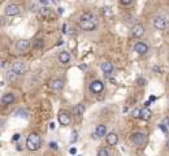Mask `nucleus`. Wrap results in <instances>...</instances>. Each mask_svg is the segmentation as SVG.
I'll use <instances>...</instances> for the list:
<instances>
[{"instance_id":"f257e3e1","label":"nucleus","mask_w":169,"mask_h":156,"mask_svg":"<svg viewBox=\"0 0 169 156\" xmlns=\"http://www.w3.org/2000/svg\"><path fill=\"white\" fill-rule=\"evenodd\" d=\"M78 24H80V28L82 30H85V31H91V30H94L98 26V17L95 16L94 13L87 12V13L81 16Z\"/></svg>"},{"instance_id":"f03ea898","label":"nucleus","mask_w":169,"mask_h":156,"mask_svg":"<svg viewBox=\"0 0 169 156\" xmlns=\"http://www.w3.org/2000/svg\"><path fill=\"white\" fill-rule=\"evenodd\" d=\"M41 145H42L41 135H39L38 133H30L28 139H26V147H28V150L38 151L39 148H41Z\"/></svg>"},{"instance_id":"7ed1b4c3","label":"nucleus","mask_w":169,"mask_h":156,"mask_svg":"<svg viewBox=\"0 0 169 156\" xmlns=\"http://www.w3.org/2000/svg\"><path fill=\"white\" fill-rule=\"evenodd\" d=\"M132 142L134 143L135 146H138V147H141V146H143L145 145V142H146V135L143 133H134L133 135H132Z\"/></svg>"},{"instance_id":"20e7f679","label":"nucleus","mask_w":169,"mask_h":156,"mask_svg":"<svg viewBox=\"0 0 169 156\" xmlns=\"http://www.w3.org/2000/svg\"><path fill=\"white\" fill-rule=\"evenodd\" d=\"M20 7L17 5V4H9V5L5 7V9H4V15L5 16H17L20 15Z\"/></svg>"},{"instance_id":"39448f33","label":"nucleus","mask_w":169,"mask_h":156,"mask_svg":"<svg viewBox=\"0 0 169 156\" xmlns=\"http://www.w3.org/2000/svg\"><path fill=\"white\" fill-rule=\"evenodd\" d=\"M103 90H104V83H103L102 81L96 80V81H93V82L90 83V91H91V93H94V94H100Z\"/></svg>"},{"instance_id":"423d86ee","label":"nucleus","mask_w":169,"mask_h":156,"mask_svg":"<svg viewBox=\"0 0 169 156\" xmlns=\"http://www.w3.org/2000/svg\"><path fill=\"white\" fill-rule=\"evenodd\" d=\"M29 47H30V41H28V39H21V41H18L16 43V50L18 52L28 51Z\"/></svg>"},{"instance_id":"0eeeda50","label":"nucleus","mask_w":169,"mask_h":156,"mask_svg":"<svg viewBox=\"0 0 169 156\" xmlns=\"http://www.w3.org/2000/svg\"><path fill=\"white\" fill-rule=\"evenodd\" d=\"M134 51H135L138 55H145V54L148 52V46L143 42H138L137 44L134 46Z\"/></svg>"},{"instance_id":"6e6552de","label":"nucleus","mask_w":169,"mask_h":156,"mask_svg":"<svg viewBox=\"0 0 169 156\" xmlns=\"http://www.w3.org/2000/svg\"><path fill=\"white\" fill-rule=\"evenodd\" d=\"M152 22H154L155 28L159 29V30H164V29L167 28V21H165V18H163V17H160V16L155 17Z\"/></svg>"},{"instance_id":"1a4fd4ad","label":"nucleus","mask_w":169,"mask_h":156,"mask_svg":"<svg viewBox=\"0 0 169 156\" xmlns=\"http://www.w3.org/2000/svg\"><path fill=\"white\" fill-rule=\"evenodd\" d=\"M132 34L135 38H141L143 34H145V28H143V25L135 24V25L133 26V29H132Z\"/></svg>"},{"instance_id":"9d476101","label":"nucleus","mask_w":169,"mask_h":156,"mask_svg":"<svg viewBox=\"0 0 169 156\" xmlns=\"http://www.w3.org/2000/svg\"><path fill=\"white\" fill-rule=\"evenodd\" d=\"M50 87L54 90V91H60L63 87H64V81L60 80V78H55V80L51 81L50 83Z\"/></svg>"},{"instance_id":"9b49d317","label":"nucleus","mask_w":169,"mask_h":156,"mask_svg":"<svg viewBox=\"0 0 169 156\" xmlns=\"http://www.w3.org/2000/svg\"><path fill=\"white\" fill-rule=\"evenodd\" d=\"M70 117H69V115L67 113V112H60L59 113V122L60 125H63V126H68L69 124H70Z\"/></svg>"},{"instance_id":"f8f14e48","label":"nucleus","mask_w":169,"mask_h":156,"mask_svg":"<svg viewBox=\"0 0 169 156\" xmlns=\"http://www.w3.org/2000/svg\"><path fill=\"white\" fill-rule=\"evenodd\" d=\"M11 69L15 73H17V74H22V73L25 72V64L22 61H16L15 64L12 65Z\"/></svg>"},{"instance_id":"ddd939ff","label":"nucleus","mask_w":169,"mask_h":156,"mask_svg":"<svg viewBox=\"0 0 169 156\" xmlns=\"http://www.w3.org/2000/svg\"><path fill=\"white\" fill-rule=\"evenodd\" d=\"M95 135H96L98 138L106 137V135H107V126H106V125H103V124L98 125L96 129H95ZM95 135H94V137H95Z\"/></svg>"},{"instance_id":"4468645a","label":"nucleus","mask_w":169,"mask_h":156,"mask_svg":"<svg viewBox=\"0 0 169 156\" xmlns=\"http://www.w3.org/2000/svg\"><path fill=\"white\" fill-rule=\"evenodd\" d=\"M100 68H102V70H103L104 74H107V76L111 74V73L113 72V64L109 63V61H104V63H102Z\"/></svg>"},{"instance_id":"2eb2a0df","label":"nucleus","mask_w":169,"mask_h":156,"mask_svg":"<svg viewBox=\"0 0 169 156\" xmlns=\"http://www.w3.org/2000/svg\"><path fill=\"white\" fill-rule=\"evenodd\" d=\"M107 143L109 146H116L119 143V135L116 133H109L107 134Z\"/></svg>"},{"instance_id":"dca6fc26","label":"nucleus","mask_w":169,"mask_h":156,"mask_svg":"<svg viewBox=\"0 0 169 156\" xmlns=\"http://www.w3.org/2000/svg\"><path fill=\"white\" fill-rule=\"evenodd\" d=\"M85 111H86V107H85V104H82V103L77 104V106L73 108V113H74V116H77V117H81L85 113Z\"/></svg>"},{"instance_id":"f3484780","label":"nucleus","mask_w":169,"mask_h":156,"mask_svg":"<svg viewBox=\"0 0 169 156\" xmlns=\"http://www.w3.org/2000/svg\"><path fill=\"white\" fill-rule=\"evenodd\" d=\"M59 61L61 63V64H68L69 61H70V55H69V52H67V51L60 52V55H59Z\"/></svg>"},{"instance_id":"a211bd4d","label":"nucleus","mask_w":169,"mask_h":156,"mask_svg":"<svg viewBox=\"0 0 169 156\" xmlns=\"http://www.w3.org/2000/svg\"><path fill=\"white\" fill-rule=\"evenodd\" d=\"M151 116H152V112H151L150 108H143V109H141V119L142 120H150Z\"/></svg>"},{"instance_id":"6ab92c4d","label":"nucleus","mask_w":169,"mask_h":156,"mask_svg":"<svg viewBox=\"0 0 169 156\" xmlns=\"http://www.w3.org/2000/svg\"><path fill=\"white\" fill-rule=\"evenodd\" d=\"M2 102L3 104H12L13 102H15V96H13V94H4L3 98H2Z\"/></svg>"},{"instance_id":"aec40b11","label":"nucleus","mask_w":169,"mask_h":156,"mask_svg":"<svg viewBox=\"0 0 169 156\" xmlns=\"http://www.w3.org/2000/svg\"><path fill=\"white\" fill-rule=\"evenodd\" d=\"M17 76H18V74H17V73H15V72H13L12 69H11V70H8V72H7V80L9 81V82H13V81H16V77H17Z\"/></svg>"},{"instance_id":"412c9836","label":"nucleus","mask_w":169,"mask_h":156,"mask_svg":"<svg viewBox=\"0 0 169 156\" xmlns=\"http://www.w3.org/2000/svg\"><path fill=\"white\" fill-rule=\"evenodd\" d=\"M98 156H109V152L106 148H100L98 151Z\"/></svg>"},{"instance_id":"4be33fe9","label":"nucleus","mask_w":169,"mask_h":156,"mask_svg":"<svg viewBox=\"0 0 169 156\" xmlns=\"http://www.w3.org/2000/svg\"><path fill=\"white\" fill-rule=\"evenodd\" d=\"M34 46H35L37 48H42V47L44 46V42H43L42 39H38V41H35V43H34Z\"/></svg>"},{"instance_id":"5701e85b","label":"nucleus","mask_w":169,"mask_h":156,"mask_svg":"<svg viewBox=\"0 0 169 156\" xmlns=\"http://www.w3.org/2000/svg\"><path fill=\"white\" fill-rule=\"evenodd\" d=\"M77 139H78V133H77V132H73V133H72V137H70V142L74 143Z\"/></svg>"},{"instance_id":"b1692460","label":"nucleus","mask_w":169,"mask_h":156,"mask_svg":"<svg viewBox=\"0 0 169 156\" xmlns=\"http://www.w3.org/2000/svg\"><path fill=\"white\" fill-rule=\"evenodd\" d=\"M133 116L137 119H141V109H134L133 111Z\"/></svg>"},{"instance_id":"393cba45","label":"nucleus","mask_w":169,"mask_h":156,"mask_svg":"<svg viewBox=\"0 0 169 156\" xmlns=\"http://www.w3.org/2000/svg\"><path fill=\"white\" fill-rule=\"evenodd\" d=\"M132 2H133V0H120V3L122 4V5H130Z\"/></svg>"},{"instance_id":"a878e982","label":"nucleus","mask_w":169,"mask_h":156,"mask_svg":"<svg viewBox=\"0 0 169 156\" xmlns=\"http://www.w3.org/2000/svg\"><path fill=\"white\" fill-rule=\"evenodd\" d=\"M50 148H52V150H57V143H56V142H51V143H50Z\"/></svg>"},{"instance_id":"bb28decb","label":"nucleus","mask_w":169,"mask_h":156,"mask_svg":"<svg viewBox=\"0 0 169 156\" xmlns=\"http://www.w3.org/2000/svg\"><path fill=\"white\" fill-rule=\"evenodd\" d=\"M137 83L139 85V86H143V85L146 83V81L143 80V78H138V80H137Z\"/></svg>"},{"instance_id":"cd10ccee","label":"nucleus","mask_w":169,"mask_h":156,"mask_svg":"<svg viewBox=\"0 0 169 156\" xmlns=\"http://www.w3.org/2000/svg\"><path fill=\"white\" fill-rule=\"evenodd\" d=\"M39 3H41L42 4V5H48V4H50V0H39Z\"/></svg>"},{"instance_id":"c85d7f7f","label":"nucleus","mask_w":169,"mask_h":156,"mask_svg":"<svg viewBox=\"0 0 169 156\" xmlns=\"http://www.w3.org/2000/svg\"><path fill=\"white\" fill-rule=\"evenodd\" d=\"M69 152H70V155H76L77 154V150L74 148V147H72V148L69 150Z\"/></svg>"},{"instance_id":"c756f323","label":"nucleus","mask_w":169,"mask_h":156,"mask_svg":"<svg viewBox=\"0 0 169 156\" xmlns=\"http://www.w3.org/2000/svg\"><path fill=\"white\" fill-rule=\"evenodd\" d=\"M18 139H20V134L16 133L15 135H13V141H18Z\"/></svg>"},{"instance_id":"7c9ffc66","label":"nucleus","mask_w":169,"mask_h":156,"mask_svg":"<svg viewBox=\"0 0 169 156\" xmlns=\"http://www.w3.org/2000/svg\"><path fill=\"white\" fill-rule=\"evenodd\" d=\"M55 128H56V125H55V122H51V124H50V129H52V130H54Z\"/></svg>"},{"instance_id":"2f4dec72","label":"nucleus","mask_w":169,"mask_h":156,"mask_svg":"<svg viewBox=\"0 0 169 156\" xmlns=\"http://www.w3.org/2000/svg\"><path fill=\"white\" fill-rule=\"evenodd\" d=\"M80 68L82 69V70H83V69L87 68V65H86V64H81V65H80Z\"/></svg>"},{"instance_id":"473e14b6","label":"nucleus","mask_w":169,"mask_h":156,"mask_svg":"<svg viewBox=\"0 0 169 156\" xmlns=\"http://www.w3.org/2000/svg\"><path fill=\"white\" fill-rule=\"evenodd\" d=\"M57 11H59V13H60V15H63V13L65 12V11H64V8H59Z\"/></svg>"},{"instance_id":"72a5a7b5","label":"nucleus","mask_w":169,"mask_h":156,"mask_svg":"<svg viewBox=\"0 0 169 156\" xmlns=\"http://www.w3.org/2000/svg\"><path fill=\"white\" fill-rule=\"evenodd\" d=\"M167 125H168V126H169V119H167Z\"/></svg>"},{"instance_id":"f704fd0d","label":"nucleus","mask_w":169,"mask_h":156,"mask_svg":"<svg viewBox=\"0 0 169 156\" xmlns=\"http://www.w3.org/2000/svg\"><path fill=\"white\" fill-rule=\"evenodd\" d=\"M167 146H168V148H169V139H168V143H167Z\"/></svg>"},{"instance_id":"c9c22d12","label":"nucleus","mask_w":169,"mask_h":156,"mask_svg":"<svg viewBox=\"0 0 169 156\" xmlns=\"http://www.w3.org/2000/svg\"><path fill=\"white\" fill-rule=\"evenodd\" d=\"M54 2H59V0H54Z\"/></svg>"}]
</instances>
